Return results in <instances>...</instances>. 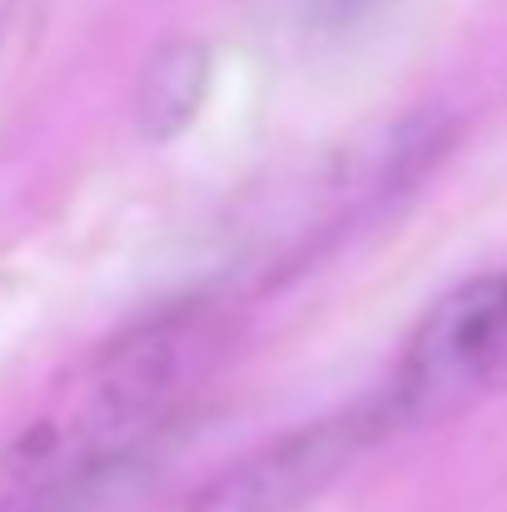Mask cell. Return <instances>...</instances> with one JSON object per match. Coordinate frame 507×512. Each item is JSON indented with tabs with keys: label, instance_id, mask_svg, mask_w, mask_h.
<instances>
[{
	"label": "cell",
	"instance_id": "6da1fadb",
	"mask_svg": "<svg viewBox=\"0 0 507 512\" xmlns=\"http://www.w3.org/2000/svg\"><path fill=\"white\" fill-rule=\"evenodd\" d=\"M209 304L160 309L95 348L75 388L0 453V512H90L174 433L224 358Z\"/></svg>",
	"mask_w": 507,
	"mask_h": 512
},
{
	"label": "cell",
	"instance_id": "7a4b0ae2",
	"mask_svg": "<svg viewBox=\"0 0 507 512\" xmlns=\"http://www.w3.org/2000/svg\"><path fill=\"white\" fill-rule=\"evenodd\" d=\"M507 309V274H483L443 294L403 343V358L378 393L393 428H423L493 388V353Z\"/></svg>",
	"mask_w": 507,
	"mask_h": 512
},
{
	"label": "cell",
	"instance_id": "3957f363",
	"mask_svg": "<svg viewBox=\"0 0 507 512\" xmlns=\"http://www.w3.org/2000/svg\"><path fill=\"white\" fill-rule=\"evenodd\" d=\"M383 433H393V423H388L383 398L373 393L353 408L314 418V423L234 458L204 488L189 493L184 512H304L309 503H319Z\"/></svg>",
	"mask_w": 507,
	"mask_h": 512
},
{
	"label": "cell",
	"instance_id": "277c9868",
	"mask_svg": "<svg viewBox=\"0 0 507 512\" xmlns=\"http://www.w3.org/2000/svg\"><path fill=\"white\" fill-rule=\"evenodd\" d=\"M214 85V50L194 35L165 40L135 80V130L145 145H174L204 110Z\"/></svg>",
	"mask_w": 507,
	"mask_h": 512
},
{
	"label": "cell",
	"instance_id": "5b68a950",
	"mask_svg": "<svg viewBox=\"0 0 507 512\" xmlns=\"http://www.w3.org/2000/svg\"><path fill=\"white\" fill-rule=\"evenodd\" d=\"M493 388H507V309L503 329H498V353H493Z\"/></svg>",
	"mask_w": 507,
	"mask_h": 512
}]
</instances>
